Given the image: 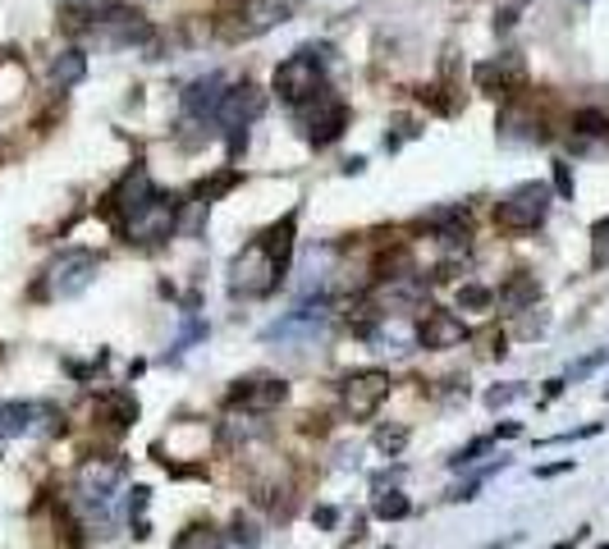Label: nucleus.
I'll use <instances>...</instances> for the list:
<instances>
[{"mask_svg":"<svg viewBox=\"0 0 609 549\" xmlns=\"http://www.w3.org/2000/svg\"><path fill=\"white\" fill-rule=\"evenodd\" d=\"M500 138L504 142H546L541 114L531 110L522 97H509V106L500 110Z\"/></svg>","mask_w":609,"mask_h":549,"instance_id":"nucleus-14","label":"nucleus"},{"mask_svg":"<svg viewBox=\"0 0 609 549\" xmlns=\"http://www.w3.org/2000/svg\"><path fill=\"white\" fill-rule=\"evenodd\" d=\"M522 435V421H504L500 430H495V440H518Z\"/></svg>","mask_w":609,"mask_h":549,"instance_id":"nucleus-34","label":"nucleus"},{"mask_svg":"<svg viewBox=\"0 0 609 549\" xmlns=\"http://www.w3.org/2000/svg\"><path fill=\"white\" fill-rule=\"evenodd\" d=\"M468 339V321L459 311H440V307H427L422 321H417V343L431 348V352H444V348H459Z\"/></svg>","mask_w":609,"mask_h":549,"instance_id":"nucleus-13","label":"nucleus"},{"mask_svg":"<svg viewBox=\"0 0 609 549\" xmlns=\"http://www.w3.org/2000/svg\"><path fill=\"white\" fill-rule=\"evenodd\" d=\"M600 549H609V545H600Z\"/></svg>","mask_w":609,"mask_h":549,"instance_id":"nucleus-38","label":"nucleus"},{"mask_svg":"<svg viewBox=\"0 0 609 549\" xmlns=\"http://www.w3.org/2000/svg\"><path fill=\"white\" fill-rule=\"evenodd\" d=\"M170 549H224V531L211 527V522H193V527H183L174 536Z\"/></svg>","mask_w":609,"mask_h":549,"instance_id":"nucleus-20","label":"nucleus"},{"mask_svg":"<svg viewBox=\"0 0 609 549\" xmlns=\"http://www.w3.org/2000/svg\"><path fill=\"white\" fill-rule=\"evenodd\" d=\"M230 536H234V545H239V549H257V545H261V531H257V522H252V518H243V513L230 522Z\"/></svg>","mask_w":609,"mask_h":549,"instance_id":"nucleus-28","label":"nucleus"},{"mask_svg":"<svg viewBox=\"0 0 609 549\" xmlns=\"http://www.w3.org/2000/svg\"><path fill=\"white\" fill-rule=\"evenodd\" d=\"M220 97H224V78H220V73H207V78H198V83H188V92H183V114H188V120H211L216 106H220Z\"/></svg>","mask_w":609,"mask_h":549,"instance_id":"nucleus-15","label":"nucleus"},{"mask_svg":"<svg viewBox=\"0 0 609 549\" xmlns=\"http://www.w3.org/2000/svg\"><path fill=\"white\" fill-rule=\"evenodd\" d=\"M550 192L559 202H573L578 179H573V165H568V161H550Z\"/></svg>","mask_w":609,"mask_h":549,"instance_id":"nucleus-24","label":"nucleus"},{"mask_svg":"<svg viewBox=\"0 0 609 549\" xmlns=\"http://www.w3.org/2000/svg\"><path fill=\"white\" fill-rule=\"evenodd\" d=\"M120 233H124L129 243H138V248H161L165 239H174V233H179V198L156 192V202H151L142 215H133Z\"/></svg>","mask_w":609,"mask_h":549,"instance_id":"nucleus-8","label":"nucleus"},{"mask_svg":"<svg viewBox=\"0 0 609 549\" xmlns=\"http://www.w3.org/2000/svg\"><path fill=\"white\" fill-rule=\"evenodd\" d=\"M591 266H609V220L591 229Z\"/></svg>","mask_w":609,"mask_h":549,"instance_id":"nucleus-29","label":"nucleus"},{"mask_svg":"<svg viewBox=\"0 0 609 549\" xmlns=\"http://www.w3.org/2000/svg\"><path fill=\"white\" fill-rule=\"evenodd\" d=\"M312 522H317L321 531H334V527H339V508H334V503H317V508H312Z\"/></svg>","mask_w":609,"mask_h":549,"instance_id":"nucleus-31","label":"nucleus"},{"mask_svg":"<svg viewBox=\"0 0 609 549\" xmlns=\"http://www.w3.org/2000/svg\"><path fill=\"white\" fill-rule=\"evenodd\" d=\"M390 389H394V380H390V371H353L349 380H344V389H339V399H344V412L353 417V421H367V417H376L380 412V403L390 399Z\"/></svg>","mask_w":609,"mask_h":549,"instance_id":"nucleus-9","label":"nucleus"},{"mask_svg":"<svg viewBox=\"0 0 609 549\" xmlns=\"http://www.w3.org/2000/svg\"><path fill=\"white\" fill-rule=\"evenodd\" d=\"M326 88V78H321V55L312 51V46H302V51H293L289 60H280V69H275V92H280V101L284 106H308L317 92Z\"/></svg>","mask_w":609,"mask_h":549,"instance_id":"nucleus-4","label":"nucleus"},{"mask_svg":"<svg viewBox=\"0 0 609 549\" xmlns=\"http://www.w3.org/2000/svg\"><path fill=\"white\" fill-rule=\"evenodd\" d=\"M147 536H151V522L138 518V522H133V540H147Z\"/></svg>","mask_w":609,"mask_h":549,"instance_id":"nucleus-36","label":"nucleus"},{"mask_svg":"<svg viewBox=\"0 0 609 549\" xmlns=\"http://www.w3.org/2000/svg\"><path fill=\"white\" fill-rule=\"evenodd\" d=\"M472 83L481 88V92H490V97H522V88H527V64H522V55L518 51H504V55H495V60H481L477 69H472Z\"/></svg>","mask_w":609,"mask_h":549,"instance_id":"nucleus-10","label":"nucleus"},{"mask_svg":"<svg viewBox=\"0 0 609 549\" xmlns=\"http://www.w3.org/2000/svg\"><path fill=\"white\" fill-rule=\"evenodd\" d=\"M151 202H156V183H151V174H147V165H133V170H124V179L106 192V202H101V215L115 224V233L133 220V215H142Z\"/></svg>","mask_w":609,"mask_h":549,"instance_id":"nucleus-5","label":"nucleus"},{"mask_svg":"<svg viewBox=\"0 0 609 549\" xmlns=\"http://www.w3.org/2000/svg\"><path fill=\"white\" fill-rule=\"evenodd\" d=\"M563 472H573V458H563V462H546V467H537V477H541V481H550V477H563Z\"/></svg>","mask_w":609,"mask_h":549,"instance_id":"nucleus-32","label":"nucleus"},{"mask_svg":"<svg viewBox=\"0 0 609 549\" xmlns=\"http://www.w3.org/2000/svg\"><path fill=\"white\" fill-rule=\"evenodd\" d=\"M284 280V270L275 266L271 248H266L261 239H252L234 261H230V293L234 298H266V293H275Z\"/></svg>","mask_w":609,"mask_h":549,"instance_id":"nucleus-2","label":"nucleus"},{"mask_svg":"<svg viewBox=\"0 0 609 549\" xmlns=\"http://www.w3.org/2000/svg\"><path fill=\"white\" fill-rule=\"evenodd\" d=\"M550 207H554V192H550V183H541V179H527V183H518L513 192H504V198L495 202V224L509 229V233H527V229L546 224Z\"/></svg>","mask_w":609,"mask_h":549,"instance_id":"nucleus-1","label":"nucleus"},{"mask_svg":"<svg viewBox=\"0 0 609 549\" xmlns=\"http://www.w3.org/2000/svg\"><path fill=\"white\" fill-rule=\"evenodd\" d=\"M490 307H495V289H486V284L459 289V311H490Z\"/></svg>","mask_w":609,"mask_h":549,"instance_id":"nucleus-25","label":"nucleus"},{"mask_svg":"<svg viewBox=\"0 0 609 549\" xmlns=\"http://www.w3.org/2000/svg\"><path fill=\"white\" fill-rule=\"evenodd\" d=\"M527 394V384H495V389H486V408H495V412H500V408H509V403H518Z\"/></svg>","mask_w":609,"mask_h":549,"instance_id":"nucleus-27","label":"nucleus"},{"mask_svg":"<svg viewBox=\"0 0 609 549\" xmlns=\"http://www.w3.org/2000/svg\"><path fill=\"white\" fill-rule=\"evenodd\" d=\"M97 252H83V248H69V252H60L55 261H51V270H47V284H42V293L47 298H79L92 280H97Z\"/></svg>","mask_w":609,"mask_h":549,"instance_id":"nucleus-7","label":"nucleus"},{"mask_svg":"<svg viewBox=\"0 0 609 549\" xmlns=\"http://www.w3.org/2000/svg\"><path fill=\"white\" fill-rule=\"evenodd\" d=\"M147 499H151V490H147V486H133V490H129V518H133V513H142Z\"/></svg>","mask_w":609,"mask_h":549,"instance_id":"nucleus-33","label":"nucleus"},{"mask_svg":"<svg viewBox=\"0 0 609 549\" xmlns=\"http://www.w3.org/2000/svg\"><path fill=\"white\" fill-rule=\"evenodd\" d=\"M129 477V458L110 453V458H83L79 477H73V494H79V508H106L115 499L120 481Z\"/></svg>","mask_w":609,"mask_h":549,"instance_id":"nucleus-3","label":"nucleus"},{"mask_svg":"<svg viewBox=\"0 0 609 549\" xmlns=\"http://www.w3.org/2000/svg\"><path fill=\"white\" fill-rule=\"evenodd\" d=\"M573 133L578 138H609V114L605 110H578L573 114Z\"/></svg>","mask_w":609,"mask_h":549,"instance_id":"nucleus-23","label":"nucleus"},{"mask_svg":"<svg viewBox=\"0 0 609 549\" xmlns=\"http://www.w3.org/2000/svg\"><path fill=\"white\" fill-rule=\"evenodd\" d=\"M298 120H302V129H308L312 147H330V142L344 138V129H349V106L339 101L330 88H321L308 106H298Z\"/></svg>","mask_w":609,"mask_h":549,"instance_id":"nucleus-6","label":"nucleus"},{"mask_svg":"<svg viewBox=\"0 0 609 549\" xmlns=\"http://www.w3.org/2000/svg\"><path fill=\"white\" fill-rule=\"evenodd\" d=\"M138 399H133V389H106V394L97 399V417L110 426V430H129L138 421Z\"/></svg>","mask_w":609,"mask_h":549,"instance_id":"nucleus-16","label":"nucleus"},{"mask_svg":"<svg viewBox=\"0 0 609 549\" xmlns=\"http://www.w3.org/2000/svg\"><path fill=\"white\" fill-rule=\"evenodd\" d=\"M563 384H568V380H546V399H559Z\"/></svg>","mask_w":609,"mask_h":549,"instance_id":"nucleus-37","label":"nucleus"},{"mask_svg":"<svg viewBox=\"0 0 609 549\" xmlns=\"http://www.w3.org/2000/svg\"><path fill=\"white\" fill-rule=\"evenodd\" d=\"M284 399H289V384H284L280 376H252V380H239V384L230 389V408H243L248 417L275 412Z\"/></svg>","mask_w":609,"mask_h":549,"instance_id":"nucleus-12","label":"nucleus"},{"mask_svg":"<svg viewBox=\"0 0 609 549\" xmlns=\"http://www.w3.org/2000/svg\"><path fill=\"white\" fill-rule=\"evenodd\" d=\"M371 513L380 522H403L412 513V499L403 490H376V503H371Z\"/></svg>","mask_w":609,"mask_h":549,"instance_id":"nucleus-22","label":"nucleus"},{"mask_svg":"<svg viewBox=\"0 0 609 549\" xmlns=\"http://www.w3.org/2000/svg\"><path fill=\"white\" fill-rule=\"evenodd\" d=\"M239 183H243L239 165H220L211 179H202V183H198V202H207V207H211V202H220L224 192H230V188H239Z\"/></svg>","mask_w":609,"mask_h":549,"instance_id":"nucleus-21","label":"nucleus"},{"mask_svg":"<svg viewBox=\"0 0 609 549\" xmlns=\"http://www.w3.org/2000/svg\"><path fill=\"white\" fill-rule=\"evenodd\" d=\"M490 444H495V435H477V440H472L468 449H459V453L449 458V467H472V462H477V458H481V453L490 449Z\"/></svg>","mask_w":609,"mask_h":549,"instance_id":"nucleus-30","label":"nucleus"},{"mask_svg":"<svg viewBox=\"0 0 609 549\" xmlns=\"http://www.w3.org/2000/svg\"><path fill=\"white\" fill-rule=\"evenodd\" d=\"M47 78H51V88H55V92H69V88H79L83 78H88V55H83L79 46H69V51H60V55L51 60Z\"/></svg>","mask_w":609,"mask_h":549,"instance_id":"nucleus-17","label":"nucleus"},{"mask_svg":"<svg viewBox=\"0 0 609 549\" xmlns=\"http://www.w3.org/2000/svg\"><path fill=\"white\" fill-rule=\"evenodd\" d=\"M293 239H298V211H289L280 224H271V229L261 233V243L271 248V257H275L280 270H289V261H293Z\"/></svg>","mask_w":609,"mask_h":549,"instance_id":"nucleus-19","label":"nucleus"},{"mask_svg":"<svg viewBox=\"0 0 609 549\" xmlns=\"http://www.w3.org/2000/svg\"><path fill=\"white\" fill-rule=\"evenodd\" d=\"M362 170H367L362 156H349V161H344V174H362Z\"/></svg>","mask_w":609,"mask_h":549,"instance_id":"nucleus-35","label":"nucleus"},{"mask_svg":"<svg viewBox=\"0 0 609 549\" xmlns=\"http://www.w3.org/2000/svg\"><path fill=\"white\" fill-rule=\"evenodd\" d=\"M541 298V284H537V274H509V280L500 284V293H495V307H504V311H522V307H537Z\"/></svg>","mask_w":609,"mask_h":549,"instance_id":"nucleus-18","label":"nucleus"},{"mask_svg":"<svg viewBox=\"0 0 609 549\" xmlns=\"http://www.w3.org/2000/svg\"><path fill=\"white\" fill-rule=\"evenodd\" d=\"M376 449L390 453V458H399V453L408 449V426H380V430H376Z\"/></svg>","mask_w":609,"mask_h":549,"instance_id":"nucleus-26","label":"nucleus"},{"mask_svg":"<svg viewBox=\"0 0 609 549\" xmlns=\"http://www.w3.org/2000/svg\"><path fill=\"white\" fill-rule=\"evenodd\" d=\"M261 110H266V92L252 88V83H234V88H224L211 120L220 124V133H234V129H248Z\"/></svg>","mask_w":609,"mask_h":549,"instance_id":"nucleus-11","label":"nucleus"}]
</instances>
